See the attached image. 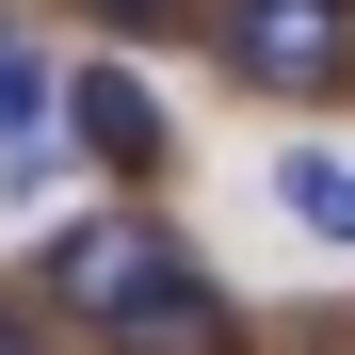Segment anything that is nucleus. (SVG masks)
<instances>
[{
    "mask_svg": "<svg viewBox=\"0 0 355 355\" xmlns=\"http://www.w3.org/2000/svg\"><path fill=\"white\" fill-rule=\"evenodd\" d=\"M162 259H178L162 226H130V210H97V226H65V243H49V291H65L81 323H130L146 291H162Z\"/></svg>",
    "mask_w": 355,
    "mask_h": 355,
    "instance_id": "nucleus-2",
    "label": "nucleus"
},
{
    "mask_svg": "<svg viewBox=\"0 0 355 355\" xmlns=\"http://www.w3.org/2000/svg\"><path fill=\"white\" fill-rule=\"evenodd\" d=\"M49 113H65V81H49L33 49L0 33V146H49Z\"/></svg>",
    "mask_w": 355,
    "mask_h": 355,
    "instance_id": "nucleus-6",
    "label": "nucleus"
},
{
    "mask_svg": "<svg viewBox=\"0 0 355 355\" xmlns=\"http://www.w3.org/2000/svg\"><path fill=\"white\" fill-rule=\"evenodd\" d=\"M81 17H113V33H146V17H178V0H81Z\"/></svg>",
    "mask_w": 355,
    "mask_h": 355,
    "instance_id": "nucleus-7",
    "label": "nucleus"
},
{
    "mask_svg": "<svg viewBox=\"0 0 355 355\" xmlns=\"http://www.w3.org/2000/svg\"><path fill=\"white\" fill-rule=\"evenodd\" d=\"M210 49L259 97H323V81H355V0H210Z\"/></svg>",
    "mask_w": 355,
    "mask_h": 355,
    "instance_id": "nucleus-1",
    "label": "nucleus"
},
{
    "mask_svg": "<svg viewBox=\"0 0 355 355\" xmlns=\"http://www.w3.org/2000/svg\"><path fill=\"white\" fill-rule=\"evenodd\" d=\"M226 339H243V323H226V291H210L194 259H162V291L113 323V355H226Z\"/></svg>",
    "mask_w": 355,
    "mask_h": 355,
    "instance_id": "nucleus-3",
    "label": "nucleus"
},
{
    "mask_svg": "<svg viewBox=\"0 0 355 355\" xmlns=\"http://www.w3.org/2000/svg\"><path fill=\"white\" fill-rule=\"evenodd\" d=\"M275 210H291V226H323V243L355 259V162H323V146H291V162H275Z\"/></svg>",
    "mask_w": 355,
    "mask_h": 355,
    "instance_id": "nucleus-5",
    "label": "nucleus"
},
{
    "mask_svg": "<svg viewBox=\"0 0 355 355\" xmlns=\"http://www.w3.org/2000/svg\"><path fill=\"white\" fill-rule=\"evenodd\" d=\"M0 355H33V323H17V307H0Z\"/></svg>",
    "mask_w": 355,
    "mask_h": 355,
    "instance_id": "nucleus-8",
    "label": "nucleus"
},
{
    "mask_svg": "<svg viewBox=\"0 0 355 355\" xmlns=\"http://www.w3.org/2000/svg\"><path fill=\"white\" fill-rule=\"evenodd\" d=\"M65 146H81V162H162V97H146L130 65H81V81H65Z\"/></svg>",
    "mask_w": 355,
    "mask_h": 355,
    "instance_id": "nucleus-4",
    "label": "nucleus"
}]
</instances>
